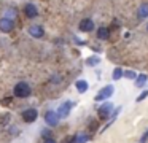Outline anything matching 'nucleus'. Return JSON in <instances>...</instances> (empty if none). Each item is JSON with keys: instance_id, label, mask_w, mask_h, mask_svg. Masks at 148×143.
<instances>
[{"instance_id": "obj_1", "label": "nucleus", "mask_w": 148, "mask_h": 143, "mask_svg": "<svg viewBox=\"0 0 148 143\" xmlns=\"http://www.w3.org/2000/svg\"><path fill=\"white\" fill-rule=\"evenodd\" d=\"M14 95H16L18 99H26L30 95V86L27 84V83L21 81L18 83L16 86H14Z\"/></svg>"}, {"instance_id": "obj_2", "label": "nucleus", "mask_w": 148, "mask_h": 143, "mask_svg": "<svg viewBox=\"0 0 148 143\" xmlns=\"http://www.w3.org/2000/svg\"><path fill=\"white\" fill-rule=\"evenodd\" d=\"M113 91H115V89H113V86H105V88H102L99 92H97V95H96V99H94V100H97V102L105 100V99L112 97Z\"/></svg>"}, {"instance_id": "obj_3", "label": "nucleus", "mask_w": 148, "mask_h": 143, "mask_svg": "<svg viewBox=\"0 0 148 143\" xmlns=\"http://www.w3.org/2000/svg\"><path fill=\"white\" fill-rule=\"evenodd\" d=\"M59 119H61V116L58 114V111H53V110L46 111V114H45V121H46V124H49L51 127L58 126V124H59Z\"/></svg>"}, {"instance_id": "obj_4", "label": "nucleus", "mask_w": 148, "mask_h": 143, "mask_svg": "<svg viewBox=\"0 0 148 143\" xmlns=\"http://www.w3.org/2000/svg\"><path fill=\"white\" fill-rule=\"evenodd\" d=\"M37 116H38V113H37L35 108H27V110L23 111V119H24V122H34V121L37 119Z\"/></svg>"}, {"instance_id": "obj_5", "label": "nucleus", "mask_w": 148, "mask_h": 143, "mask_svg": "<svg viewBox=\"0 0 148 143\" xmlns=\"http://www.w3.org/2000/svg\"><path fill=\"white\" fill-rule=\"evenodd\" d=\"M112 110H113V105L110 103V102L103 103L102 107L99 108V118H100V119H107V118L112 114Z\"/></svg>"}, {"instance_id": "obj_6", "label": "nucleus", "mask_w": 148, "mask_h": 143, "mask_svg": "<svg viewBox=\"0 0 148 143\" xmlns=\"http://www.w3.org/2000/svg\"><path fill=\"white\" fill-rule=\"evenodd\" d=\"M13 27H14L13 19H10V18H2L0 19V30L2 32H11Z\"/></svg>"}, {"instance_id": "obj_7", "label": "nucleus", "mask_w": 148, "mask_h": 143, "mask_svg": "<svg viewBox=\"0 0 148 143\" xmlns=\"http://www.w3.org/2000/svg\"><path fill=\"white\" fill-rule=\"evenodd\" d=\"M70 110H72V102H64V103L58 108V114L61 118H67L69 113H70Z\"/></svg>"}, {"instance_id": "obj_8", "label": "nucleus", "mask_w": 148, "mask_h": 143, "mask_svg": "<svg viewBox=\"0 0 148 143\" xmlns=\"http://www.w3.org/2000/svg\"><path fill=\"white\" fill-rule=\"evenodd\" d=\"M29 34L32 35L34 38H42L43 35H45V30H43V27H40V25H30Z\"/></svg>"}, {"instance_id": "obj_9", "label": "nucleus", "mask_w": 148, "mask_h": 143, "mask_svg": "<svg viewBox=\"0 0 148 143\" xmlns=\"http://www.w3.org/2000/svg\"><path fill=\"white\" fill-rule=\"evenodd\" d=\"M94 29V21L92 19H83L80 22V30L81 32H91Z\"/></svg>"}, {"instance_id": "obj_10", "label": "nucleus", "mask_w": 148, "mask_h": 143, "mask_svg": "<svg viewBox=\"0 0 148 143\" xmlns=\"http://www.w3.org/2000/svg\"><path fill=\"white\" fill-rule=\"evenodd\" d=\"M24 13H26L27 18H37V14H38L37 8L34 5H30V3H27V5L24 6Z\"/></svg>"}, {"instance_id": "obj_11", "label": "nucleus", "mask_w": 148, "mask_h": 143, "mask_svg": "<svg viewBox=\"0 0 148 143\" xmlns=\"http://www.w3.org/2000/svg\"><path fill=\"white\" fill-rule=\"evenodd\" d=\"M75 86H77V91L80 92V94H84V92L88 91V88H89L88 81H84V79H78V81L75 83Z\"/></svg>"}, {"instance_id": "obj_12", "label": "nucleus", "mask_w": 148, "mask_h": 143, "mask_svg": "<svg viewBox=\"0 0 148 143\" xmlns=\"http://www.w3.org/2000/svg\"><path fill=\"white\" fill-rule=\"evenodd\" d=\"M97 37H99L100 40H107V38L110 37V29H107V27L97 29Z\"/></svg>"}, {"instance_id": "obj_13", "label": "nucleus", "mask_w": 148, "mask_h": 143, "mask_svg": "<svg viewBox=\"0 0 148 143\" xmlns=\"http://www.w3.org/2000/svg\"><path fill=\"white\" fill-rule=\"evenodd\" d=\"M138 19H145L148 16V3H143V5L138 8V13H137Z\"/></svg>"}, {"instance_id": "obj_14", "label": "nucleus", "mask_w": 148, "mask_h": 143, "mask_svg": "<svg viewBox=\"0 0 148 143\" xmlns=\"http://www.w3.org/2000/svg\"><path fill=\"white\" fill-rule=\"evenodd\" d=\"M147 79H148L147 75H138L137 76V81H135V86H137V88H143V84L147 83Z\"/></svg>"}, {"instance_id": "obj_15", "label": "nucleus", "mask_w": 148, "mask_h": 143, "mask_svg": "<svg viewBox=\"0 0 148 143\" xmlns=\"http://www.w3.org/2000/svg\"><path fill=\"white\" fill-rule=\"evenodd\" d=\"M123 75H124V72H123V70L119 68V67H118V68L113 70V79H119Z\"/></svg>"}, {"instance_id": "obj_16", "label": "nucleus", "mask_w": 148, "mask_h": 143, "mask_svg": "<svg viewBox=\"0 0 148 143\" xmlns=\"http://www.w3.org/2000/svg\"><path fill=\"white\" fill-rule=\"evenodd\" d=\"M88 140H89V137H88V135H77L75 143H86Z\"/></svg>"}, {"instance_id": "obj_17", "label": "nucleus", "mask_w": 148, "mask_h": 143, "mask_svg": "<svg viewBox=\"0 0 148 143\" xmlns=\"http://www.w3.org/2000/svg\"><path fill=\"white\" fill-rule=\"evenodd\" d=\"M124 76H126V78H129V79H137V73H135V72H132V70H129V72H126L124 73Z\"/></svg>"}, {"instance_id": "obj_18", "label": "nucleus", "mask_w": 148, "mask_h": 143, "mask_svg": "<svg viewBox=\"0 0 148 143\" xmlns=\"http://www.w3.org/2000/svg\"><path fill=\"white\" fill-rule=\"evenodd\" d=\"M99 62H100L99 57H89V59H88V65H97Z\"/></svg>"}, {"instance_id": "obj_19", "label": "nucleus", "mask_w": 148, "mask_h": 143, "mask_svg": "<svg viewBox=\"0 0 148 143\" xmlns=\"http://www.w3.org/2000/svg\"><path fill=\"white\" fill-rule=\"evenodd\" d=\"M145 97H148V91H145V92H142L140 95L137 97V102H142V100H145Z\"/></svg>"}, {"instance_id": "obj_20", "label": "nucleus", "mask_w": 148, "mask_h": 143, "mask_svg": "<svg viewBox=\"0 0 148 143\" xmlns=\"http://www.w3.org/2000/svg\"><path fill=\"white\" fill-rule=\"evenodd\" d=\"M147 140H148V130L143 133V135H142V138H140V143H145Z\"/></svg>"}, {"instance_id": "obj_21", "label": "nucleus", "mask_w": 148, "mask_h": 143, "mask_svg": "<svg viewBox=\"0 0 148 143\" xmlns=\"http://www.w3.org/2000/svg\"><path fill=\"white\" fill-rule=\"evenodd\" d=\"M45 143H56V140H53L51 137H48V138H45Z\"/></svg>"}, {"instance_id": "obj_22", "label": "nucleus", "mask_w": 148, "mask_h": 143, "mask_svg": "<svg viewBox=\"0 0 148 143\" xmlns=\"http://www.w3.org/2000/svg\"><path fill=\"white\" fill-rule=\"evenodd\" d=\"M53 81H56V83H59V81H61V76H53Z\"/></svg>"}, {"instance_id": "obj_23", "label": "nucleus", "mask_w": 148, "mask_h": 143, "mask_svg": "<svg viewBox=\"0 0 148 143\" xmlns=\"http://www.w3.org/2000/svg\"><path fill=\"white\" fill-rule=\"evenodd\" d=\"M42 133H43V135H48V137H49V135H51V133H49V130H43V132H42Z\"/></svg>"}]
</instances>
